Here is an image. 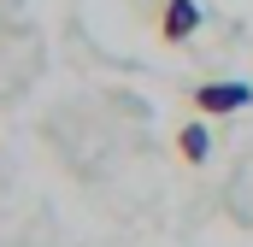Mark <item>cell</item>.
Instances as JSON below:
<instances>
[{
    "label": "cell",
    "instance_id": "1",
    "mask_svg": "<svg viewBox=\"0 0 253 247\" xmlns=\"http://www.w3.org/2000/svg\"><path fill=\"white\" fill-rule=\"evenodd\" d=\"M189 100L206 112V118H224V112H242V106H248L253 88H248V82H200Z\"/></svg>",
    "mask_w": 253,
    "mask_h": 247
},
{
    "label": "cell",
    "instance_id": "2",
    "mask_svg": "<svg viewBox=\"0 0 253 247\" xmlns=\"http://www.w3.org/2000/svg\"><path fill=\"white\" fill-rule=\"evenodd\" d=\"M194 30H200V0H165V12H159V41L183 47V41H194Z\"/></svg>",
    "mask_w": 253,
    "mask_h": 247
},
{
    "label": "cell",
    "instance_id": "3",
    "mask_svg": "<svg viewBox=\"0 0 253 247\" xmlns=\"http://www.w3.org/2000/svg\"><path fill=\"white\" fill-rule=\"evenodd\" d=\"M177 153H183L189 165H206V153H212V135H206V124H183V129H177Z\"/></svg>",
    "mask_w": 253,
    "mask_h": 247
}]
</instances>
